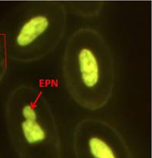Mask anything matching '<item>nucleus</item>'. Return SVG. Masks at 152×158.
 <instances>
[{
  "instance_id": "obj_2",
  "label": "nucleus",
  "mask_w": 152,
  "mask_h": 158,
  "mask_svg": "<svg viewBox=\"0 0 152 158\" xmlns=\"http://www.w3.org/2000/svg\"><path fill=\"white\" fill-rule=\"evenodd\" d=\"M68 13L62 1H25L0 20V48L19 64L40 60L65 37Z\"/></svg>"
},
{
  "instance_id": "obj_6",
  "label": "nucleus",
  "mask_w": 152,
  "mask_h": 158,
  "mask_svg": "<svg viewBox=\"0 0 152 158\" xmlns=\"http://www.w3.org/2000/svg\"><path fill=\"white\" fill-rule=\"evenodd\" d=\"M9 68L8 59L6 57L5 54L0 48V82L4 79L7 74Z\"/></svg>"
},
{
  "instance_id": "obj_5",
  "label": "nucleus",
  "mask_w": 152,
  "mask_h": 158,
  "mask_svg": "<svg viewBox=\"0 0 152 158\" xmlns=\"http://www.w3.org/2000/svg\"><path fill=\"white\" fill-rule=\"evenodd\" d=\"M68 15L83 18L93 19L104 12V1H62Z\"/></svg>"
},
{
  "instance_id": "obj_4",
  "label": "nucleus",
  "mask_w": 152,
  "mask_h": 158,
  "mask_svg": "<svg viewBox=\"0 0 152 158\" xmlns=\"http://www.w3.org/2000/svg\"><path fill=\"white\" fill-rule=\"evenodd\" d=\"M74 158H134L124 136L106 119L85 117L72 133Z\"/></svg>"
},
{
  "instance_id": "obj_3",
  "label": "nucleus",
  "mask_w": 152,
  "mask_h": 158,
  "mask_svg": "<svg viewBox=\"0 0 152 158\" xmlns=\"http://www.w3.org/2000/svg\"><path fill=\"white\" fill-rule=\"evenodd\" d=\"M4 118L18 158H63L57 119L41 89L28 83L15 86L7 96Z\"/></svg>"
},
{
  "instance_id": "obj_1",
  "label": "nucleus",
  "mask_w": 152,
  "mask_h": 158,
  "mask_svg": "<svg viewBox=\"0 0 152 158\" xmlns=\"http://www.w3.org/2000/svg\"><path fill=\"white\" fill-rule=\"evenodd\" d=\"M61 70L65 89L78 106L95 112L109 102L116 85L115 60L109 44L96 29L82 26L70 35Z\"/></svg>"
}]
</instances>
